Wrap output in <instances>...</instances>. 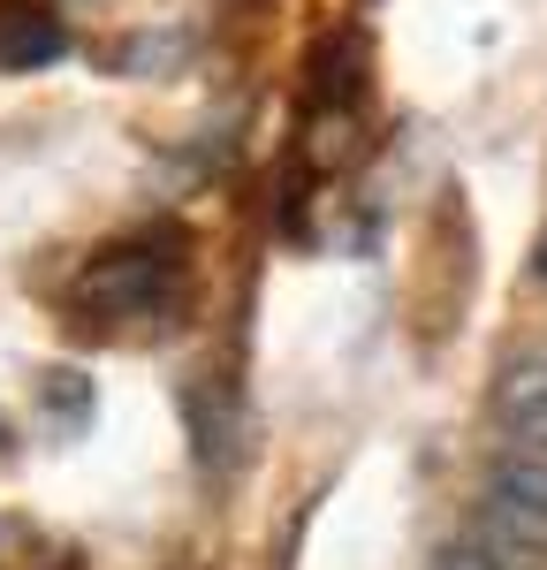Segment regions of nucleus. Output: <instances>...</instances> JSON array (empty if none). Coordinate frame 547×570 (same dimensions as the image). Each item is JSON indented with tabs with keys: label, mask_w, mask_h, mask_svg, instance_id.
<instances>
[{
	"label": "nucleus",
	"mask_w": 547,
	"mask_h": 570,
	"mask_svg": "<svg viewBox=\"0 0 547 570\" xmlns=\"http://www.w3.org/2000/svg\"><path fill=\"white\" fill-rule=\"evenodd\" d=\"M69 53V31L31 8V0H8L0 8V77H31V69H53Z\"/></svg>",
	"instance_id": "20e7f679"
},
{
	"label": "nucleus",
	"mask_w": 547,
	"mask_h": 570,
	"mask_svg": "<svg viewBox=\"0 0 547 570\" xmlns=\"http://www.w3.org/2000/svg\"><path fill=\"white\" fill-rule=\"evenodd\" d=\"M533 266H540V282H547V244H540V259H533Z\"/></svg>",
	"instance_id": "423d86ee"
},
{
	"label": "nucleus",
	"mask_w": 547,
	"mask_h": 570,
	"mask_svg": "<svg viewBox=\"0 0 547 570\" xmlns=\"http://www.w3.org/2000/svg\"><path fill=\"white\" fill-rule=\"evenodd\" d=\"M434 570H540V556L509 548V540H495V532H456L449 548L434 556Z\"/></svg>",
	"instance_id": "39448f33"
},
{
	"label": "nucleus",
	"mask_w": 547,
	"mask_h": 570,
	"mask_svg": "<svg viewBox=\"0 0 547 570\" xmlns=\"http://www.w3.org/2000/svg\"><path fill=\"white\" fill-rule=\"evenodd\" d=\"M168 282H176V244L168 236H130L107 259H91L77 289H84L91 312H152L168 297Z\"/></svg>",
	"instance_id": "f03ea898"
},
{
	"label": "nucleus",
	"mask_w": 547,
	"mask_h": 570,
	"mask_svg": "<svg viewBox=\"0 0 547 570\" xmlns=\"http://www.w3.org/2000/svg\"><path fill=\"white\" fill-rule=\"evenodd\" d=\"M487 411H495V426H501V441H509V449H533V456H547V351L509 357V365L495 373Z\"/></svg>",
	"instance_id": "7ed1b4c3"
},
{
	"label": "nucleus",
	"mask_w": 547,
	"mask_h": 570,
	"mask_svg": "<svg viewBox=\"0 0 547 570\" xmlns=\"http://www.w3.org/2000/svg\"><path fill=\"white\" fill-rule=\"evenodd\" d=\"M479 502H487V532H495V540L525 548V556H547V456L501 449L495 464H487Z\"/></svg>",
	"instance_id": "f257e3e1"
}]
</instances>
